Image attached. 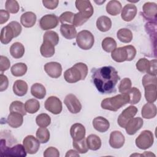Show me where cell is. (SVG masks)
Here are the masks:
<instances>
[{"label":"cell","mask_w":157,"mask_h":157,"mask_svg":"<svg viewBox=\"0 0 157 157\" xmlns=\"http://www.w3.org/2000/svg\"><path fill=\"white\" fill-rule=\"evenodd\" d=\"M93 83L102 94H110L116 91L115 86L120 80L117 70L112 66H104L95 69L92 74Z\"/></svg>","instance_id":"1"},{"label":"cell","mask_w":157,"mask_h":157,"mask_svg":"<svg viewBox=\"0 0 157 157\" xmlns=\"http://www.w3.org/2000/svg\"><path fill=\"white\" fill-rule=\"evenodd\" d=\"M88 66L83 63H77L64 72L65 80L69 83L84 80L88 74Z\"/></svg>","instance_id":"2"},{"label":"cell","mask_w":157,"mask_h":157,"mask_svg":"<svg viewBox=\"0 0 157 157\" xmlns=\"http://www.w3.org/2000/svg\"><path fill=\"white\" fill-rule=\"evenodd\" d=\"M129 98L128 93H121L115 96L107 98L101 102V107L103 109L116 112L121 107L128 104Z\"/></svg>","instance_id":"3"},{"label":"cell","mask_w":157,"mask_h":157,"mask_svg":"<svg viewBox=\"0 0 157 157\" xmlns=\"http://www.w3.org/2000/svg\"><path fill=\"white\" fill-rule=\"evenodd\" d=\"M136 52V49L134 46L128 45L116 48L111 52V57L113 60L117 63L130 61L135 58Z\"/></svg>","instance_id":"4"},{"label":"cell","mask_w":157,"mask_h":157,"mask_svg":"<svg viewBox=\"0 0 157 157\" xmlns=\"http://www.w3.org/2000/svg\"><path fill=\"white\" fill-rule=\"evenodd\" d=\"M1 153L2 156H5L25 157L26 156L27 152L21 144H17L12 147H7L6 140L2 139L1 140Z\"/></svg>","instance_id":"5"},{"label":"cell","mask_w":157,"mask_h":157,"mask_svg":"<svg viewBox=\"0 0 157 157\" xmlns=\"http://www.w3.org/2000/svg\"><path fill=\"white\" fill-rule=\"evenodd\" d=\"M76 42L78 47L82 50H89L92 48L94 43L93 34L88 30H82L76 36Z\"/></svg>","instance_id":"6"},{"label":"cell","mask_w":157,"mask_h":157,"mask_svg":"<svg viewBox=\"0 0 157 157\" xmlns=\"http://www.w3.org/2000/svg\"><path fill=\"white\" fill-rule=\"evenodd\" d=\"M154 141L153 134L149 130H144L135 140L136 145L141 150H146L150 148Z\"/></svg>","instance_id":"7"},{"label":"cell","mask_w":157,"mask_h":157,"mask_svg":"<svg viewBox=\"0 0 157 157\" xmlns=\"http://www.w3.org/2000/svg\"><path fill=\"white\" fill-rule=\"evenodd\" d=\"M137 111V108L134 105H129L124 109L118 117L117 123L118 125L120 127L124 128L128 121L136 115Z\"/></svg>","instance_id":"8"},{"label":"cell","mask_w":157,"mask_h":157,"mask_svg":"<svg viewBox=\"0 0 157 157\" xmlns=\"http://www.w3.org/2000/svg\"><path fill=\"white\" fill-rule=\"evenodd\" d=\"M44 106L47 110L55 115L59 114L63 109L61 100L54 96H51L46 99Z\"/></svg>","instance_id":"9"},{"label":"cell","mask_w":157,"mask_h":157,"mask_svg":"<svg viewBox=\"0 0 157 157\" xmlns=\"http://www.w3.org/2000/svg\"><path fill=\"white\" fill-rule=\"evenodd\" d=\"M59 18L54 14H47L39 20V25L42 29L48 30L56 28L59 23Z\"/></svg>","instance_id":"10"},{"label":"cell","mask_w":157,"mask_h":157,"mask_svg":"<svg viewBox=\"0 0 157 157\" xmlns=\"http://www.w3.org/2000/svg\"><path fill=\"white\" fill-rule=\"evenodd\" d=\"M64 103L68 110L72 113H77L82 109V104L78 98L73 94H69L66 96Z\"/></svg>","instance_id":"11"},{"label":"cell","mask_w":157,"mask_h":157,"mask_svg":"<svg viewBox=\"0 0 157 157\" xmlns=\"http://www.w3.org/2000/svg\"><path fill=\"white\" fill-rule=\"evenodd\" d=\"M23 145L27 153L33 155L37 152L40 147V142L32 135H28L23 140Z\"/></svg>","instance_id":"12"},{"label":"cell","mask_w":157,"mask_h":157,"mask_svg":"<svg viewBox=\"0 0 157 157\" xmlns=\"http://www.w3.org/2000/svg\"><path fill=\"white\" fill-rule=\"evenodd\" d=\"M76 8L79 10V13L88 20L93 15L94 9L90 1L77 0L75 2Z\"/></svg>","instance_id":"13"},{"label":"cell","mask_w":157,"mask_h":157,"mask_svg":"<svg viewBox=\"0 0 157 157\" xmlns=\"http://www.w3.org/2000/svg\"><path fill=\"white\" fill-rule=\"evenodd\" d=\"M44 70L47 75L54 78L59 77L62 73V67L58 62H48L44 65Z\"/></svg>","instance_id":"14"},{"label":"cell","mask_w":157,"mask_h":157,"mask_svg":"<svg viewBox=\"0 0 157 157\" xmlns=\"http://www.w3.org/2000/svg\"><path fill=\"white\" fill-rule=\"evenodd\" d=\"M144 121L140 117H136L130 119L125 126V130L128 134L134 135L143 126Z\"/></svg>","instance_id":"15"},{"label":"cell","mask_w":157,"mask_h":157,"mask_svg":"<svg viewBox=\"0 0 157 157\" xmlns=\"http://www.w3.org/2000/svg\"><path fill=\"white\" fill-rule=\"evenodd\" d=\"M125 142L124 135L119 131H113L111 132L109 138V144L113 148H121Z\"/></svg>","instance_id":"16"},{"label":"cell","mask_w":157,"mask_h":157,"mask_svg":"<svg viewBox=\"0 0 157 157\" xmlns=\"http://www.w3.org/2000/svg\"><path fill=\"white\" fill-rule=\"evenodd\" d=\"M137 7L133 4H127L121 9V17L125 21L132 20L137 14Z\"/></svg>","instance_id":"17"},{"label":"cell","mask_w":157,"mask_h":157,"mask_svg":"<svg viewBox=\"0 0 157 157\" xmlns=\"http://www.w3.org/2000/svg\"><path fill=\"white\" fill-rule=\"evenodd\" d=\"M86 129L81 123H76L73 124L70 129V134L74 140H79L85 138Z\"/></svg>","instance_id":"18"},{"label":"cell","mask_w":157,"mask_h":157,"mask_svg":"<svg viewBox=\"0 0 157 157\" xmlns=\"http://www.w3.org/2000/svg\"><path fill=\"white\" fill-rule=\"evenodd\" d=\"M144 16L149 20L155 19L157 13V5L155 2H145L142 7Z\"/></svg>","instance_id":"19"},{"label":"cell","mask_w":157,"mask_h":157,"mask_svg":"<svg viewBox=\"0 0 157 157\" xmlns=\"http://www.w3.org/2000/svg\"><path fill=\"white\" fill-rule=\"evenodd\" d=\"M93 128L98 132H105L109 129L110 127V123L106 118L99 116L93 119Z\"/></svg>","instance_id":"20"},{"label":"cell","mask_w":157,"mask_h":157,"mask_svg":"<svg viewBox=\"0 0 157 157\" xmlns=\"http://www.w3.org/2000/svg\"><path fill=\"white\" fill-rule=\"evenodd\" d=\"M23 116L18 112H10L7 117V123L12 128H19L22 125L23 122Z\"/></svg>","instance_id":"21"},{"label":"cell","mask_w":157,"mask_h":157,"mask_svg":"<svg viewBox=\"0 0 157 157\" xmlns=\"http://www.w3.org/2000/svg\"><path fill=\"white\" fill-rule=\"evenodd\" d=\"M62 36L67 39H72L76 37L77 33L75 27L71 24H62L60 26Z\"/></svg>","instance_id":"22"},{"label":"cell","mask_w":157,"mask_h":157,"mask_svg":"<svg viewBox=\"0 0 157 157\" xmlns=\"http://www.w3.org/2000/svg\"><path fill=\"white\" fill-rule=\"evenodd\" d=\"M36 21V15L33 12H26L20 17L21 24L25 28L33 27Z\"/></svg>","instance_id":"23"},{"label":"cell","mask_w":157,"mask_h":157,"mask_svg":"<svg viewBox=\"0 0 157 157\" xmlns=\"http://www.w3.org/2000/svg\"><path fill=\"white\" fill-rule=\"evenodd\" d=\"M156 107L153 103L148 102L144 105L141 110L142 118L145 119H151L156 115Z\"/></svg>","instance_id":"24"},{"label":"cell","mask_w":157,"mask_h":157,"mask_svg":"<svg viewBox=\"0 0 157 157\" xmlns=\"http://www.w3.org/2000/svg\"><path fill=\"white\" fill-rule=\"evenodd\" d=\"M12 89L15 94L18 96H23L27 93L28 86L25 81L17 80L13 83Z\"/></svg>","instance_id":"25"},{"label":"cell","mask_w":157,"mask_h":157,"mask_svg":"<svg viewBox=\"0 0 157 157\" xmlns=\"http://www.w3.org/2000/svg\"><path fill=\"white\" fill-rule=\"evenodd\" d=\"M40 52L41 55L45 58L52 57L55 53V45L48 40H43L40 48Z\"/></svg>","instance_id":"26"},{"label":"cell","mask_w":157,"mask_h":157,"mask_svg":"<svg viewBox=\"0 0 157 157\" xmlns=\"http://www.w3.org/2000/svg\"><path fill=\"white\" fill-rule=\"evenodd\" d=\"M13 37H15L14 33L10 26L7 25L2 28L0 35V40L2 44H8Z\"/></svg>","instance_id":"27"},{"label":"cell","mask_w":157,"mask_h":157,"mask_svg":"<svg viewBox=\"0 0 157 157\" xmlns=\"http://www.w3.org/2000/svg\"><path fill=\"white\" fill-rule=\"evenodd\" d=\"M145 98L148 102L153 103L157 98V86L156 85L150 84L145 86Z\"/></svg>","instance_id":"28"},{"label":"cell","mask_w":157,"mask_h":157,"mask_svg":"<svg viewBox=\"0 0 157 157\" xmlns=\"http://www.w3.org/2000/svg\"><path fill=\"white\" fill-rule=\"evenodd\" d=\"M106 12L110 15L116 16L118 15L122 9V6L120 1L112 0L108 2L106 5Z\"/></svg>","instance_id":"29"},{"label":"cell","mask_w":157,"mask_h":157,"mask_svg":"<svg viewBox=\"0 0 157 157\" xmlns=\"http://www.w3.org/2000/svg\"><path fill=\"white\" fill-rule=\"evenodd\" d=\"M96 27L101 32L108 31L112 27V21L107 16H101L97 19Z\"/></svg>","instance_id":"30"},{"label":"cell","mask_w":157,"mask_h":157,"mask_svg":"<svg viewBox=\"0 0 157 157\" xmlns=\"http://www.w3.org/2000/svg\"><path fill=\"white\" fill-rule=\"evenodd\" d=\"M86 142L88 149L91 150H98L101 147V140L96 134H90L86 139Z\"/></svg>","instance_id":"31"},{"label":"cell","mask_w":157,"mask_h":157,"mask_svg":"<svg viewBox=\"0 0 157 157\" xmlns=\"http://www.w3.org/2000/svg\"><path fill=\"white\" fill-rule=\"evenodd\" d=\"M10 53L14 58L19 59L21 58L25 53L23 45L18 42H14L10 47Z\"/></svg>","instance_id":"32"},{"label":"cell","mask_w":157,"mask_h":157,"mask_svg":"<svg viewBox=\"0 0 157 157\" xmlns=\"http://www.w3.org/2000/svg\"><path fill=\"white\" fill-rule=\"evenodd\" d=\"M31 93L36 98L42 99L46 95L45 86L39 83H36L31 86Z\"/></svg>","instance_id":"33"},{"label":"cell","mask_w":157,"mask_h":157,"mask_svg":"<svg viewBox=\"0 0 157 157\" xmlns=\"http://www.w3.org/2000/svg\"><path fill=\"white\" fill-rule=\"evenodd\" d=\"M118 39L123 43H129L131 42L133 35L131 31L128 28H121L117 33Z\"/></svg>","instance_id":"34"},{"label":"cell","mask_w":157,"mask_h":157,"mask_svg":"<svg viewBox=\"0 0 157 157\" xmlns=\"http://www.w3.org/2000/svg\"><path fill=\"white\" fill-rule=\"evenodd\" d=\"M27 69L28 67L26 64L23 63H18L12 66L10 71L13 76L21 77L26 73Z\"/></svg>","instance_id":"35"},{"label":"cell","mask_w":157,"mask_h":157,"mask_svg":"<svg viewBox=\"0 0 157 157\" xmlns=\"http://www.w3.org/2000/svg\"><path fill=\"white\" fill-rule=\"evenodd\" d=\"M126 93H128L129 98V104L132 105L136 104L140 101L141 99V93L140 90L136 87H131Z\"/></svg>","instance_id":"36"},{"label":"cell","mask_w":157,"mask_h":157,"mask_svg":"<svg viewBox=\"0 0 157 157\" xmlns=\"http://www.w3.org/2000/svg\"><path fill=\"white\" fill-rule=\"evenodd\" d=\"M101 45L105 52L110 53L116 48L117 44L114 39L110 37H107L102 40Z\"/></svg>","instance_id":"37"},{"label":"cell","mask_w":157,"mask_h":157,"mask_svg":"<svg viewBox=\"0 0 157 157\" xmlns=\"http://www.w3.org/2000/svg\"><path fill=\"white\" fill-rule=\"evenodd\" d=\"M26 111L31 114L36 113L40 109L39 102L35 99H30L26 101L25 104Z\"/></svg>","instance_id":"38"},{"label":"cell","mask_w":157,"mask_h":157,"mask_svg":"<svg viewBox=\"0 0 157 157\" xmlns=\"http://www.w3.org/2000/svg\"><path fill=\"white\" fill-rule=\"evenodd\" d=\"M36 136L40 143L45 144L50 139V132L46 128L40 127L37 129Z\"/></svg>","instance_id":"39"},{"label":"cell","mask_w":157,"mask_h":157,"mask_svg":"<svg viewBox=\"0 0 157 157\" xmlns=\"http://www.w3.org/2000/svg\"><path fill=\"white\" fill-rule=\"evenodd\" d=\"M9 110L10 112H18L23 116L26 115L25 104L19 101H13L10 105Z\"/></svg>","instance_id":"40"},{"label":"cell","mask_w":157,"mask_h":157,"mask_svg":"<svg viewBox=\"0 0 157 157\" xmlns=\"http://www.w3.org/2000/svg\"><path fill=\"white\" fill-rule=\"evenodd\" d=\"M36 123L39 127L46 128L50 124L51 118L48 114L42 113L36 117Z\"/></svg>","instance_id":"41"},{"label":"cell","mask_w":157,"mask_h":157,"mask_svg":"<svg viewBox=\"0 0 157 157\" xmlns=\"http://www.w3.org/2000/svg\"><path fill=\"white\" fill-rule=\"evenodd\" d=\"M72 145L74 148L78 151V153H86L88 150V148L86 142V139L85 138L79 140H73Z\"/></svg>","instance_id":"42"},{"label":"cell","mask_w":157,"mask_h":157,"mask_svg":"<svg viewBox=\"0 0 157 157\" xmlns=\"http://www.w3.org/2000/svg\"><path fill=\"white\" fill-rule=\"evenodd\" d=\"M43 40H48L55 46L59 42V36L55 31H48L44 33L43 36Z\"/></svg>","instance_id":"43"},{"label":"cell","mask_w":157,"mask_h":157,"mask_svg":"<svg viewBox=\"0 0 157 157\" xmlns=\"http://www.w3.org/2000/svg\"><path fill=\"white\" fill-rule=\"evenodd\" d=\"M5 7L7 11L10 13H17L20 9V6L15 0L6 1Z\"/></svg>","instance_id":"44"},{"label":"cell","mask_w":157,"mask_h":157,"mask_svg":"<svg viewBox=\"0 0 157 157\" xmlns=\"http://www.w3.org/2000/svg\"><path fill=\"white\" fill-rule=\"evenodd\" d=\"M150 65V61L145 58L139 59L136 63L137 69L141 72H147Z\"/></svg>","instance_id":"45"},{"label":"cell","mask_w":157,"mask_h":157,"mask_svg":"<svg viewBox=\"0 0 157 157\" xmlns=\"http://www.w3.org/2000/svg\"><path fill=\"white\" fill-rule=\"evenodd\" d=\"M132 82L129 78H124L118 86V91L121 93H126L131 88Z\"/></svg>","instance_id":"46"},{"label":"cell","mask_w":157,"mask_h":157,"mask_svg":"<svg viewBox=\"0 0 157 157\" xmlns=\"http://www.w3.org/2000/svg\"><path fill=\"white\" fill-rule=\"evenodd\" d=\"M75 13L72 12H64L59 17V20L61 23V24H71L72 25Z\"/></svg>","instance_id":"47"},{"label":"cell","mask_w":157,"mask_h":157,"mask_svg":"<svg viewBox=\"0 0 157 157\" xmlns=\"http://www.w3.org/2000/svg\"><path fill=\"white\" fill-rule=\"evenodd\" d=\"M87 20H88L87 18H86L85 17L81 15L79 12H77L74 15L72 25L75 27L80 26H82L83 24H84Z\"/></svg>","instance_id":"48"},{"label":"cell","mask_w":157,"mask_h":157,"mask_svg":"<svg viewBox=\"0 0 157 157\" xmlns=\"http://www.w3.org/2000/svg\"><path fill=\"white\" fill-rule=\"evenodd\" d=\"M142 85L144 86V87H145V86H147L148 85H150V84L156 85V83H157L156 76H153V75L147 74L143 77L142 80Z\"/></svg>","instance_id":"49"},{"label":"cell","mask_w":157,"mask_h":157,"mask_svg":"<svg viewBox=\"0 0 157 157\" xmlns=\"http://www.w3.org/2000/svg\"><path fill=\"white\" fill-rule=\"evenodd\" d=\"M10 66V60L8 59L7 57L1 55L0 56V71L1 73L3 72L8 70Z\"/></svg>","instance_id":"50"},{"label":"cell","mask_w":157,"mask_h":157,"mask_svg":"<svg viewBox=\"0 0 157 157\" xmlns=\"http://www.w3.org/2000/svg\"><path fill=\"white\" fill-rule=\"evenodd\" d=\"M44 157H59V152L57 148L53 147L47 148L44 152Z\"/></svg>","instance_id":"51"},{"label":"cell","mask_w":157,"mask_h":157,"mask_svg":"<svg viewBox=\"0 0 157 157\" xmlns=\"http://www.w3.org/2000/svg\"><path fill=\"white\" fill-rule=\"evenodd\" d=\"M9 26H10L13 31V33H14V37H17V36H18L21 32V29H22V28H21V25L16 21H12L11 22H10L9 24H8Z\"/></svg>","instance_id":"52"},{"label":"cell","mask_w":157,"mask_h":157,"mask_svg":"<svg viewBox=\"0 0 157 157\" xmlns=\"http://www.w3.org/2000/svg\"><path fill=\"white\" fill-rule=\"evenodd\" d=\"M9 86V80L6 75L2 73L0 75V91H5Z\"/></svg>","instance_id":"53"},{"label":"cell","mask_w":157,"mask_h":157,"mask_svg":"<svg viewBox=\"0 0 157 157\" xmlns=\"http://www.w3.org/2000/svg\"><path fill=\"white\" fill-rule=\"evenodd\" d=\"M157 67H156V59H154L150 61V65L148 70L147 74L153 76H156L157 74Z\"/></svg>","instance_id":"54"},{"label":"cell","mask_w":157,"mask_h":157,"mask_svg":"<svg viewBox=\"0 0 157 157\" xmlns=\"http://www.w3.org/2000/svg\"><path fill=\"white\" fill-rule=\"evenodd\" d=\"M43 5L45 7H46L48 9H55L58 7L59 1L58 0H53V1H47L44 0L42 1Z\"/></svg>","instance_id":"55"},{"label":"cell","mask_w":157,"mask_h":157,"mask_svg":"<svg viewBox=\"0 0 157 157\" xmlns=\"http://www.w3.org/2000/svg\"><path fill=\"white\" fill-rule=\"evenodd\" d=\"M10 17L9 13L5 10H0V24L2 25L7 22Z\"/></svg>","instance_id":"56"},{"label":"cell","mask_w":157,"mask_h":157,"mask_svg":"<svg viewBox=\"0 0 157 157\" xmlns=\"http://www.w3.org/2000/svg\"><path fill=\"white\" fill-rule=\"evenodd\" d=\"M79 154L77 151H75L74 150H69L67 151L65 156L66 157H69V156H78L79 157Z\"/></svg>","instance_id":"57"},{"label":"cell","mask_w":157,"mask_h":157,"mask_svg":"<svg viewBox=\"0 0 157 157\" xmlns=\"http://www.w3.org/2000/svg\"><path fill=\"white\" fill-rule=\"evenodd\" d=\"M143 155V156H155L154 154H153V153H151L150 151H145L144 152V153L143 154V155Z\"/></svg>","instance_id":"58"}]
</instances>
